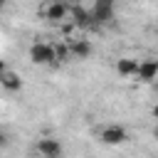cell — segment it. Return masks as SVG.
I'll return each mask as SVG.
<instances>
[{"label": "cell", "mask_w": 158, "mask_h": 158, "mask_svg": "<svg viewBox=\"0 0 158 158\" xmlns=\"http://www.w3.org/2000/svg\"><path fill=\"white\" fill-rule=\"evenodd\" d=\"M30 59L35 64H54L57 57H54V44H47V42H35L30 47Z\"/></svg>", "instance_id": "1"}, {"label": "cell", "mask_w": 158, "mask_h": 158, "mask_svg": "<svg viewBox=\"0 0 158 158\" xmlns=\"http://www.w3.org/2000/svg\"><path fill=\"white\" fill-rule=\"evenodd\" d=\"M91 17H94V25H106L114 20V2H106V0H96L94 2V10H91Z\"/></svg>", "instance_id": "3"}, {"label": "cell", "mask_w": 158, "mask_h": 158, "mask_svg": "<svg viewBox=\"0 0 158 158\" xmlns=\"http://www.w3.org/2000/svg\"><path fill=\"white\" fill-rule=\"evenodd\" d=\"M99 138H101L106 146H121V143H126V141H128V133H126V128H123V126H118V123H109V126H104V128H101Z\"/></svg>", "instance_id": "2"}, {"label": "cell", "mask_w": 158, "mask_h": 158, "mask_svg": "<svg viewBox=\"0 0 158 158\" xmlns=\"http://www.w3.org/2000/svg\"><path fill=\"white\" fill-rule=\"evenodd\" d=\"M54 57H57V62H69V59H72V52H69V44H64V42H59V44H54Z\"/></svg>", "instance_id": "11"}, {"label": "cell", "mask_w": 158, "mask_h": 158, "mask_svg": "<svg viewBox=\"0 0 158 158\" xmlns=\"http://www.w3.org/2000/svg\"><path fill=\"white\" fill-rule=\"evenodd\" d=\"M136 79L138 81H143V84H151V81H156L158 79V59H143L141 62V67H138V74H136Z\"/></svg>", "instance_id": "6"}, {"label": "cell", "mask_w": 158, "mask_h": 158, "mask_svg": "<svg viewBox=\"0 0 158 158\" xmlns=\"http://www.w3.org/2000/svg\"><path fill=\"white\" fill-rule=\"evenodd\" d=\"M67 12H72L69 5H67V0H52V2L44 7V17H47L49 22H62V20L67 17Z\"/></svg>", "instance_id": "5"}, {"label": "cell", "mask_w": 158, "mask_h": 158, "mask_svg": "<svg viewBox=\"0 0 158 158\" xmlns=\"http://www.w3.org/2000/svg\"><path fill=\"white\" fill-rule=\"evenodd\" d=\"M72 22H74L77 27H91V25H94V17H91V12L84 10L81 5H74V7H72Z\"/></svg>", "instance_id": "7"}, {"label": "cell", "mask_w": 158, "mask_h": 158, "mask_svg": "<svg viewBox=\"0 0 158 158\" xmlns=\"http://www.w3.org/2000/svg\"><path fill=\"white\" fill-rule=\"evenodd\" d=\"M69 52H72V59H86L91 54V44L86 40H74L69 42Z\"/></svg>", "instance_id": "10"}, {"label": "cell", "mask_w": 158, "mask_h": 158, "mask_svg": "<svg viewBox=\"0 0 158 158\" xmlns=\"http://www.w3.org/2000/svg\"><path fill=\"white\" fill-rule=\"evenodd\" d=\"M37 151H40L42 158H62V153H64V148H62V143L57 138H40Z\"/></svg>", "instance_id": "4"}, {"label": "cell", "mask_w": 158, "mask_h": 158, "mask_svg": "<svg viewBox=\"0 0 158 158\" xmlns=\"http://www.w3.org/2000/svg\"><path fill=\"white\" fill-rule=\"evenodd\" d=\"M138 67H141V62H136V59H131V57H123V59L116 62V72H118L121 77H136V74H138Z\"/></svg>", "instance_id": "9"}, {"label": "cell", "mask_w": 158, "mask_h": 158, "mask_svg": "<svg viewBox=\"0 0 158 158\" xmlns=\"http://www.w3.org/2000/svg\"><path fill=\"white\" fill-rule=\"evenodd\" d=\"M156 89H158V81H156Z\"/></svg>", "instance_id": "13"}, {"label": "cell", "mask_w": 158, "mask_h": 158, "mask_svg": "<svg viewBox=\"0 0 158 158\" xmlns=\"http://www.w3.org/2000/svg\"><path fill=\"white\" fill-rule=\"evenodd\" d=\"M153 118H158V104L153 106Z\"/></svg>", "instance_id": "12"}, {"label": "cell", "mask_w": 158, "mask_h": 158, "mask_svg": "<svg viewBox=\"0 0 158 158\" xmlns=\"http://www.w3.org/2000/svg\"><path fill=\"white\" fill-rule=\"evenodd\" d=\"M0 84H2L7 91H20V89H22V79H20L15 72L5 69V67H2V72H0Z\"/></svg>", "instance_id": "8"}]
</instances>
